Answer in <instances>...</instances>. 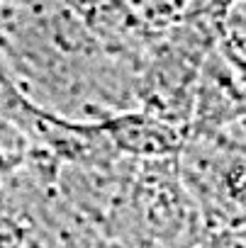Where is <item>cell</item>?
Segmentation results:
<instances>
[{"label": "cell", "instance_id": "obj_2", "mask_svg": "<svg viewBox=\"0 0 246 248\" xmlns=\"http://www.w3.org/2000/svg\"><path fill=\"white\" fill-rule=\"evenodd\" d=\"M234 3H239V0H207V8H210V10L222 20V17H224V13H227Z\"/></svg>", "mask_w": 246, "mask_h": 248}, {"label": "cell", "instance_id": "obj_1", "mask_svg": "<svg viewBox=\"0 0 246 248\" xmlns=\"http://www.w3.org/2000/svg\"><path fill=\"white\" fill-rule=\"evenodd\" d=\"M112 8L132 30L154 37L207 8V0H112Z\"/></svg>", "mask_w": 246, "mask_h": 248}]
</instances>
